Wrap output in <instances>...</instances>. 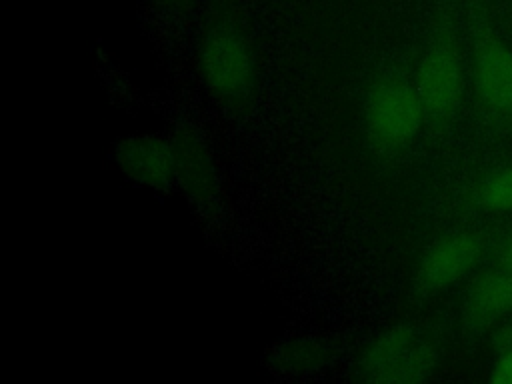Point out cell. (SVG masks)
Wrapping results in <instances>:
<instances>
[{"label": "cell", "mask_w": 512, "mask_h": 384, "mask_svg": "<svg viewBox=\"0 0 512 384\" xmlns=\"http://www.w3.org/2000/svg\"><path fill=\"white\" fill-rule=\"evenodd\" d=\"M438 346L420 326L398 324L378 334L360 354L356 370L374 384H414L432 376Z\"/></svg>", "instance_id": "cell-1"}, {"label": "cell", "mask_w": 512, "mask_h": 384, "mask_svg": "<svg viewBox=\"0 0 512 384\" xmlns=\"http://www.w3.org/2000/svg\"><path fill=\"white\" fill-rule=\"evenodd\" d=\"M424 118L416 84L388 78L378 82L368 94L364 108L366 134L380 152H396L410 144L420 132Z\"/></svg>", "instance_id": "cell-2"}, {"label": "cell", "mask_w": 512, "mask_h": 384, "mask_svg": "<svg viewBox=\"0 0 512 384\" xmlns=\"http://www.w3.org/2000/svg\"><path fill=\"white\" fill-rule=\"evenodd\" d=\"M200 72L204 84L224 100L244 98L254 80V56L246 36L230 26L206 30L200 44Z\"/></svg>", "instance_id": "cell-3"}, {"label": "cell", "mask_w": 512, "mask_h": 384, "mask_svg": "<svg viewBox=\"0 0 512 384\" xmlns=\"http://www.w3.org/2000/svg\"><path fill=\"white\" fill-rule=\"evenodd\" d=\"M464 80V62L458 44L448 32L438 34L426 48L416 74V90L430 122L444 124L458 112L464 96Z\"/></svg>", "instance_id": "cell-4"}, {"label": "cell", "mask_w": 512, "mask_h": 384, "mask_svg": "<svg viewBox=\"0 0 512 384\" xmlns=\"http://www.w3.org/2000/svg\"><path fill=\"white\" fill-rule=\"evenodd\" d=\"M486 250V240L478 232H452L436 240L420 258L414 284L422 294H436L464 274H468L482 258Z\"/></svg>", "instance_id": "cell-5"}, {"label": "cell", "mask_w": 512, "mask_h": 384, "mask_svg": "<svg viewBox=\"0 0 512 384\" xmlns=\"http://www.w3.org/2000/svg\"><path fill=\"white\" fill-rule=\"evenodd\" d=\"M474 82L482 106L512 120V50L488 28L478 26L474 48Z\"/></svg>", "instance_id": "cell-6"}, {"label": "cell", "mask_w": 512, "mask_h": 384, "mask_svg": "<svg viewBox=\"0 0 512 384\" xmlns=\"http://www.w3.org/2000/svg\"><path fill=\"white\" fill-rule=\"evenodd\" d=\"M114 156L122 172L140 184L164 188L176 178L172 142L156 136H128L116 144Z\"/></svg>", "instance_id": "cell-7"}, {"label": "cell", "mask_w": 512, "mask_h": 384, "mask_svg": "<svg viewBox=\"0 0 512 384\" xmlns=\"http://www.w3.org/2000/svg\"><path fill=\"white\" fill-rule=\"evenodd\" d=\"M512 308V270L492 268L476 278L462 306V328L466 334H482Z\"/></svg>", "instance_id": "cell-8"}, {"label": "cell", "mask_w": 512, "mask_h": 384, "mask_svg": "<svg viewBox=\"0 0 512 384\" xmlns=\"http://www.w3.org/2000/svg\"><path fill=\"white\" fill-rule=\"evenodd\" d=\"M176 178L184 190L198 200L212 196L216 188V172L212 158L202 140L194 132H178L172 140Z\"/></svg>", "instance_id": "cell-9"}, {"label": "cell", "mask_w": 512, "mask_h": 384, "mask_svg": "<svg viewBox=\"0 0 512 384\" xmlns=\"http://www.w3.org/2000/svg\"><path fill=\"white\" fill-rule=\"evenodd\" d=\"M476 206L488 212L512 210V166H506L484 178L472 192Z\"/></svg>", "instance_id": "cell-10"}, {"label": "cell", "mask_w": 512, "mask_h": 384, "mask_svg": "<svg viewBox=\"0 0 512 384\" xmlns=\"http://www.w3.org/2000/svg\"><path fill=\"white\" fill-rule=\"evenodd\" d=\"M282 368H292V370H306L314 366H322L324 362V352L322 346L312 344V342H298L294 346H286V350L280 354Z\"/></svg>", "instance_id": "cell-11"}, {"label": "cell", "mask_w": 512, "mask_h": 384, "mask_svg": "<svg viewBox=\"0 0 512 384\" xmlns=\"http://www.w3.org/2000/svg\"><path fill=\"white\" fill-rule=\"evenodd\" d=\"M490 382L492 384H512V348L504 350L500 354V358L496 360Z\"/></svg>", "instance_id": "cell-12"}, {"label": "cell", "mask_w": 512, "mask_h": 384, "mask_svg": "<svg viewBox=\"0 0 512 384\" xmlns=\"http://www.w3.org/2000/svg\"><path fill=\"white\" fill-rule=\"evenodd\" d=\"M500 260L504 266H508L512 270V234L506 238L504 246H502V252H500Z\"/></svg>", "instance_id": "cell-13"}]
</instances>
